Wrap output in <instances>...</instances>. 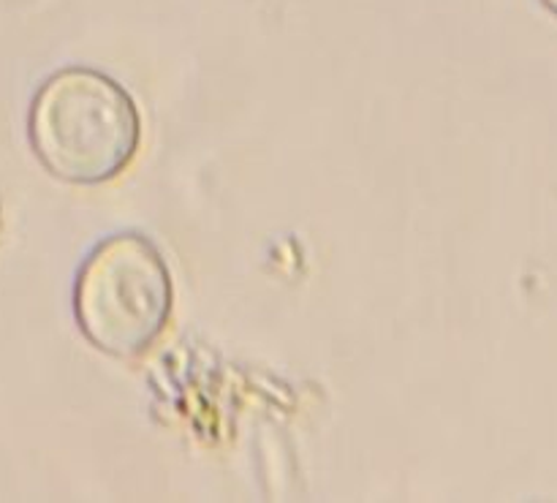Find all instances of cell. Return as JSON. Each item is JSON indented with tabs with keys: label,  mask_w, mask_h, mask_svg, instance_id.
I'll use <instances>...</instances> for the list:
<instances>
[{
	"label": "cell",
	"mask_w": 557,
	"mask_h": 503,
	"mask_svg": "<svg viewBox=\"0 0 557 503\" xmlns=\"http://www.w3.org/2000/svg\"><path fill=\"white\" fill-rule=\"evenodd\" d=\"M33 152L49 174L76 185L117 177L139 147L128 93L92 69H65L36 93L27 118Z\"/></svg>",
	"instance_id": "6da1fadb"
},
{
	"label": "cell",
	"mask_w": 557,
	"mask_h": 503,
	"mask_svg": "<svg viewBox=\"0 0 557 503\" xmlns=\"http://www.w3.org/2000/svg\"><path fill=\"white\" fill-rule=\"evenodd\" d=\"M172 314V275L150 240L114 234L85 259L74 286L82 335L103 354H145Z\"/></svg>",
	"instance_id": "7a4b0ae2"
},
{
	"label": "cell",
	"mask_w": 557,
	"mask_h": 503,
	"mask_svg": "<svg viewBox=\"0 0 557 503\" xmlns=\"http://www.w3.org/2000/svg\"><path fill=\"white\" fill-rule=\"evenodd\" d=\"M542 5L557 20V0H542Z\"/></svg>",
	"instance_id": "3957f363"
}]
</instances>
